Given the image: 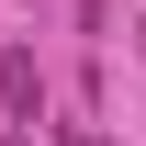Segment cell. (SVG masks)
<instances>
[{"label": "cell", "mask_w": 146, "mask_h": 146, "mask_svg": "<svg viewBox=\"0 0 146 146\" xmlns=\"http://www.w3.org/2000/svg\"><path fill=\"white\" fill-rule=\"evenodd\" d=\"M0 101H11V124H34V112H45V79H34V56H0Z\"/></svg>", "instance_id": "cell-1"}, {"label": "cell", "mask_w": 146, "mask_h": 146, "mask_svg": "<svg viewBox=\"0 0 146 146\" xmlns=\"http://www.w3.org/2000/svg\"><path fill=\"white\" fill-rule=\"evenodd\" d=\"M11 146H23V135H11Z\"/></svg>", "instance_id": "cell-2"}]
</instances>
